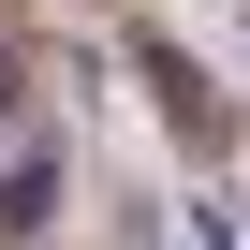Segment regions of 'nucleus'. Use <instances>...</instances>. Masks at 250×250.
Segmentation results:
<instances>
[{
    "label": "nucleus",
    "mask_w": 250,
    "mask_h": 250,
    "mask_svg": "<svg viewBox=\"0 0 250 250\" xmlns=\"http://www.w3.org/2000/svg\"><path fill=\"white\" fill-rule=\"evenodd\" d=\"M0 221H44V147H30V133L0 147Z\"/></svg>",
    "instance_id": "nucleus-1"
}]
</instances>
